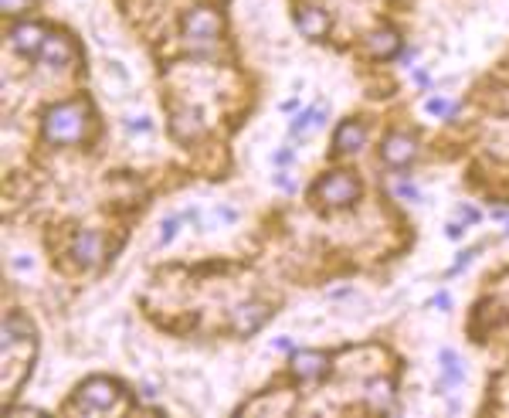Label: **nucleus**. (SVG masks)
Instances as JSON below:
<instances>
[{
  "mask_svg": "<svg viewBox=\"0 0 509 418\" xmlns=\"http://www.w3.org/2000/svg\"><path fill=\"white\" fill-rule=\"evenodd\" d=\"M3 371H7V394L21 388L27 374V364L34 357V327L21 313H10L3 320Z\"/></svg>",
  "mask_w": 509,
  "mask_h": 418,
  "instance_id": "f257e3e1",
  "label": "nucleus"
},
{
  "mask_svg": "<svg viewBox=\"0 0 509 418\" xmlns=\"http://www.w3.org/2000/svg\"><path fill=\"white\" fill-rule=\"evenodd\" d=\"M170 130H174V136H177L180 143H194V140L204 133L201 112H197V109H190V105L177 109V112H174V119H170Z\"/></svg>",
  "mask_w": 509,
  "mask_h": 418,
  "instance_id": "f8f14e48",
  "label": "nucleus"
},
{
  "mask_svg": "<svg viewBox=\"0 0 509 418\" xmlns=\"http://www.w3.org/2000/svg\"><path fill=\"white\" fill-rule=\"evenodd\" d=\"M414 157H418V140H414V136H407V133H390V136H383L381 160L387 163V167L404 170Z\"/></svg>",
  "mask_w": 509,
  "mask_h": 418,
  "instance_id": "423d86ee",
  "label": "nucleus"
},
{
  "mask_svg": "<svg viewBox=\"0 0 509 418\" xmlns=\"http://www.w3.org/2000/svg\"><path fill=\"white\" fill-rule=\"evenodd\" d=\"M45 41H48V31L41 24H17L10 27V45H14V52L27 54V58H38L41 48H45Z\"/></svg>",
  "mask_w": 509,
  "mask_h": 418,
  "instance_id": "1a4fd4ad",
  "label": "nucleus"
},
{
  "mask_svg": "<svg viewBox=\"0 0 509 418\" xmlns=\"http://www.w3.org/2000/svg\"><path fill=\"white\" fill-rule=\"evenodd\" d=\"M218 214H221L225 221H234V211H231V208H218Z\"/></svg>",
  "mask_w": 509,
  "mask_h": 418,
  "instance_id": "393cba45",
  "label": "nucleus"
},
{
  "mask_svg": "<svg viewBox=\"0 0 509 418\" xmlns=\"http://www.w3.org/2000/svg\"><path fill=\"white\" fill-rule=\"evenodd\" d=\"M275 163H289V150H279V154H275Z\"/></svg>",
  "mask_w": 509,
  "mask_h": 418,
  "instance_id": "a878e982",
  "label": "nucleus"
},
{
  "mask_svg": "<svg viewBox=\"0 0 509 418\" xmlns=\"http://www.w3.org/2000/svg\"><path fill=\"white\" fill-rule=\"evenodd\" d=\"M34 0H0V7H3V14H21V10H27Z\"/></svg>",
  "mask_w": 509,
  "mask_h": 418,
  "instance_id": "aec40b11",
  "label": "nucleus"
},
{
  "mask_svg": "<svg viewBox=\"0 0 509 418\" xmlns=\"http://www.w3.org/2000/svg\"><path fill=\"white\" fill-rule=\"evenodd\" d=\"M268 316H272V310H268L265 303H241V306L231 310V330L241 334V337H248V334H254Z\"/></svg>",
  "mask_w": 509,
  "mask_h": 418,
  "instance_id": "6e6552de",
  "label": "nucleus"
},
{
  "mask_svg": "<svg viewBox=\"0 0 509 418\" xmlns=\"http://www.w3.org/2000/svg\"><path fill=\"white\" fill-rule=\"evenodd\" d=\"M506 235H509V228H506Z\"/></svg>",
  "mask_w": 509,
  "mask_h": 418,
  "instance_id": "bb28decb",
  "label": "nucleus"
},
{
  "mask_svg": "<svg viewBox=\"0 0 509 418\" xmlns=\"http://www.w3.org/2000/svg\"><path fill=\"white\" fill-rule=\"evenodd\" d=\"M45 65L51 68H65V65H72V58H75V48H72V41L65 38V34H48V41H45V48L38 54Z\"/></svg>",
  "mask_w": 509,
  "mask_h": 418,
  "instance_id": "ddd939ff",
  "label": "nucleus"
},
{
  "mask_svg": "<svg viewBox=\"0 0 509 418\" xmlns=\"http://www.w3.org/2000/svg\"><path fill=\"white\" fill-rule=\"evenodd\" d=\"M432 303H434V306H441V310H445V306H448V296H445V292H438V296H434Z\"/></svg>",
  "mask_w": 509,
  "mask_h": 418,
  "instance_id": "b1692460",
  "label": "nucleus"
},
{
  "mask_svg": "<svg viewBox=\"0 0 509 418\" xmlns=\"http://www.w3.org/2000/svg\"><path fill=\"white\" fill-rule=\"evenodd\" d=\"M438 357H441V371H445V381H441V391H445L448 385H458V381L465 378V371L458 367V357L452 354V350H441Z\"/></svg>",
  "mask_w": 509,
  "mask_h": 418,
  "instance_id": "f3484780",
  "label": "nucleus"
},
{
  "mask_svg": "<svg viewBox=\"0 0 509 418\" xmlns=\"http://www.w3.org/2000/svg\"><path fill=\"white\" fill-rule=\"evenodd\" d=\"M177 228H180V221H177V218H170V221H163V232H160V245H167V241H174V238H177Z\"/></svg>",
  "mask_w": 509,
  "mask_h": 418,
  "instance_id": "6ab92c4d",
  "label": "nucleus"
},
{
  "mask_svg": "<svg viewBox=\"0 0 509 418\" xmlns=\"http://www.w3.org/2000/svg\"><path fill=\"white\" fill-rule=\"evenodd\" d=\"M397 194H401L404 201H418V187H414V184H397Z\"/></svg>",
  "mask_w": 509,
  "mask_h": 418,
  "instance_id": "412c9836",
  "label": "nucleus"
},
{
  "mask_svg": "<svg viewBox=\"0 0 509 418\" xmlns=\"http://www.w3.org/2000/svg\"><path fill=\"white\" fill-rule=\"evenodd\" d=\"M292 378H299V381H316V378H323L326 371H330V357L323 354V350H296L292 354Z\"/></svg>",
  "mask_w": 509,
  "mask_h": 418,
  "instance_id": "0eeeda50",
  "label": "nucleus"
},
{
  "mask_svg": "<svg viewBox=\"0 0 509 418\" xmlns=\"http://www.w3.org/2000/svg\"><path fill=\"white\" fill-rule=\"evenodd\" d=\"M218 34H221V17L211 10V7H194V10H187V17H183V38L204 52V48H211L214 41H218Z\"/></svg>",
  "mask_w": 509,
  "mask_h": 418,
  "instance_id": "20e7f679",
  "label": "nucleus"
},
{
  "mask_svg": "<svg viewBox=\"0 0 509 418\" xmlns=\"http://www.w3.org/2000/svg\"><path fill=\"white\" fill-rule=\"evenodd\" d=\"M465 235V228L462 225H448V238H462Z\"/></svg>",
  "mask_w": 509,
  "mask_h": 418,
  "instance_id": "5701e85b",
  "label": "nucleus"
},
{
  "mask_svg": "<svg viewBox=\"0 0 509 418\" xmlns=\"http://www.w3.org/2000/svg\"><path fill=\"white\" fill-rule=\"evenodd\" d=\"M363 140H367V130H363V123H356V119H347L336 136H333V147H336V154H356L360 147H363Z\"/></svg>",
  "mask_w": 509,
  "mask_h": 418,
  "instance_id": "4468645a",
  "label": "nucleus"
},
{
  "mask_svg": "<svg viewBox=\"0 0 509 418\" xmlns=\"http://www.w3.org/2000/svg\"><path fill=\"white\" fill-rule=\"evenodd\" d=\"M72 255H75L78 265H85V269H96L105 255V248H102V238L96 232H78L75 241H72Z\"/></svg>",
  "mask_w": 509,
  "mask_h": 418,
  "instance_id": "9b49d317",
  "label": "nucleus"
},
{
  "mask_svg": "<svg viewBox=\"0 0 509 418\" xmlns=\"http://www.w3.org/2000/svg\"><path fill=\"white\" fill-rule=\"evenodd\" d=\"M428 112H434V116H452L455 105L448 103V99H428Z\"/></svg>",
  "mask_w": 509,
  "mask_h": 418,
  "instance_id": "a211bd4d",
  "label": "nucleus"
},
{
  "mask_svg": "<svg viewBox=\"0 0 509 418\" xmlns=\"http://www.w3.org/2000/svg\"><path fill=\"white\" fill-rule=\"evenodd\" d=\"M123 398V388L112 378H89L75 391V408L82 412H112Z\"/></svg>",
  "mask_w": 509,
  "mask_h": 418,
  "instance_id": "7ed1b4c3",
  "label": "nucleus"
},
{
  "mask_svg": "<svg viewBox=\"0 0 509 418\" xmlns=\"http://www.w3.org/2000/svg\"><path fill=\"white\" fill-rule=\"evenodd\" d=\"M296 24L309 41H323L330 34V14L319 10V7H299L296 10Z\"/></svg>",
  "mask_w": 509,
  "mask_h": 418,
  "instance_id": "9d476101",
  "label": "nucleus"
},
{
  "mask_svg": "<svg viewBox=\"0 0 509 418\" xmlns=\"http://www.w3.org/2000/svg\"><path fill=\"white\" fill-rule=\"evenodd\" d=\"M390 398H394V385L387 378H377V381H367V401L374 408H390Z\"/></svg>",
  "mask_w": 509,
  "mask_h": 418,
  "instance_id": "dca6fc26",
  "label": "nucleus"
},
{
  "mask_svg": "<svg viewBox=\"0 0 509 418\" xmlns=\"http://www.w3.org/2000/svg\"><path fill=\"white\" fill-rule=\"evenodd\" d=\"M367 45H370V52L377 54V58H394V54L401 52V38H397V31H390V27L374 31V34L367 38Z\"/></svg>",
  "mask_w": 509,
  "mask_h": 418,
  "instance_id": "2eb2a0df",
  "label": "nucleus"
},
{
  "mask_svg": "<svg viewBox=\"0 0 509 418\" xmlns=\"http://www.w3.org/2000/svg\"><path fill=\"white\" fill-rule=\"evenodd\" d=\"M356 194H360V184H356V177L347 174V170H336V174H330L326 181H319V187H316V197H319L323 204H330V208H347V204H354Z\"/></svg>",
  "mask_w": 509,
  "mask_h": 418,
  "instance_id": "39448f33",
  "label": "nucleus"
},
{
  "mask_svg": "<svg viewBox=\"0 0 509 418\" xmlns=\"http://www.w3.org/2000/svg\"><path fill=\"white\" fill-rule=\"evenodd\" d=\"M462 218H465V221H479V211H476V208H462Z\"/></svg>",
  "mask_w": 509,
  "mask_h": 418,
  "instance_id": "4be33fe9",
  "label": "nucleus"
},
{
  "mask_svg": "<svg viewBox=\"0 0 509 418\" xmlns=\"http://www.w3.org/2000/svg\"><path fill=\"white\" fill-rule=\"evenodd\" d=\"M89 133V105L82 99L72 103H58L45 112V136L58 147H68V143H82Z\"/></svg>",
  "mask_w": 509,
  "mask_h": 418,
  "instance_id": "f03ea898",
  "label": "nucleus"
}]
</instances>
